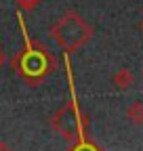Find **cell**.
<instances>
[{
  "label": "cell",
  "instance_id": "obj_1",
  "mask_svg": "<svg viewBox=\"0 0 143 151\" xmlns=\"http://www.w3.org/2000/svg\"><path fill=\"white\" fill-rule=\"evenodd\" d=\"M17 19H19V29L23 36V48L13 55L11 67L23 82H27L30 86H36L57 69V59L44 44L30 38L27 27H25V19L21 13H17Z\"/></svg>",
  "mask_w": 143,
  "mask_h": 151
},
{
  "label": "cell",
  "instance_id": "obj_2",
  "mask_svg": "<svg viewBox=\"0 0 143 151\" xmlns=\"http://www.w3.org/2000/svg\"><path fill=\"white\" fill-rule=\"evenodd\" d=\"M65 57V73H67V82H69V101L63 103L55 113L51 116V128L57 134L67 141V143H76L82 139H88V120L80 111L78 101H76V86H74V73H72V63H69V52H63Z\"/></svg>",
  "mask_w": 143,
  "mask_h": 151
},
{
  "label": "cell",
  "instance_id": "obj_3",
  "mask_svg": "<svg viewBox=\"0 0 143 151\" xmlns=\"http://www.w3.org/2000/svg\"><path fill=\"white\" fill-rule=\"evenodd\" d=\"M48 36L57 42L63 52H76L84 48L95 36V27L76 11H65L51 25Z\"/></svg>",
  "mask_w": 143,
  "mask_h": 151
},
{
  "label": "cell",
  "instance_id": "obj_4",
  "mask_svg": "<svg viewBox=\"0 0 143 151\" xmlns=\"http://www.w3.org/2000/svg\"><path fill=\"white\" fill-rule=\"evenodd\" d=\"M133 82H135V76H133V71L126 69V67H120V69L114 73V78H112V84H114L118 90H126V88H131Z\"/></svg>",
  "mask_w": 143,
  "mask_h": 151
},
{
  "label": "cell",
  "instance_id": "obj_5",
  "mask_svg": "<svg viewBox=\"0 0 143 151\" xmlns=\"http://www.w3.org/2000/svg\"><path fill=\"white\" fill-rule=\"evenodd\" d=\"M126 118L131 124L135 126H143V103L141 101H133L126 107Z\"/></svg>",
  "mask_w": 143,
  "mask_h": 151
},
{
  "label": "cell",
  "instance_id": "obj_6",
  "mask_svg": "<svg viewBox=\"0 0 143 151\" xmlns=\"http://www.w3.org/2000/svg\"><path fill=\"white\" fill-rule=\"evenodd\" d=\"M65 151H105L101 145L93 143L91 139H82V141H76V143H72Z\"/></svg>",
  "mask_w": 143,
  "mask_h": 151
},
{
  "label": "cell",
  "instance_id": "obj_7",
  "mask_svg": "<svg viewBox=\"0 0 143 151\" xmlns=\"http://www.w3.org/2000/svg\"><path fill=\"white\" fill-rule=\"evenodd\" d=\"M13 2H17V6H19L21 11H36L40 6L42 0H13Z\"/></svg>",
  "mask_w": 143,
  "mask_h": 151
},
{
  "label": "cell",
  "instance_id": "obj_8",
  "mask_svg": "<svg viewBox=\"0 0 143 151\" xmlns=\"http://www.w3.org/2000/svg\"><path fill=\"white\" fill-rule=\"evenodd\" d=\"M4 63H6V52H4V48L0 46V69L4 67Z\"/></svg>",
  "mask_w": 143,
  "mask_h": 151
},
{
  "label": "cell",
  "instance_id": "obj_9",
  "mask_svg": "<svg viewBox=\"0 0 143 151\" xmlns=\"http://www.w3.org/2000/svg\"><path fill=\"white\" fill-rule=\"evenodd\" d=\"M0 151H13V147L6 145V143H0Z\"/></svg>",
  "mask_w": 143,
  "mask_h": 151
},
{
  "label": "cell",
  "instance_id": "obj_10",
  "mask_svg": "<svg viewBox=\"0 0 143 151\" xmlns=\"http://www.w3.org/2000/svg\"><path fill=\"white\" fill-rule=\"evenodd\" d=\"M139 29H141V34H143V21H141V25H139Z\"/></svg>",
  "mask_w": 143,
  "mask_h": 151
}]
</instances>
